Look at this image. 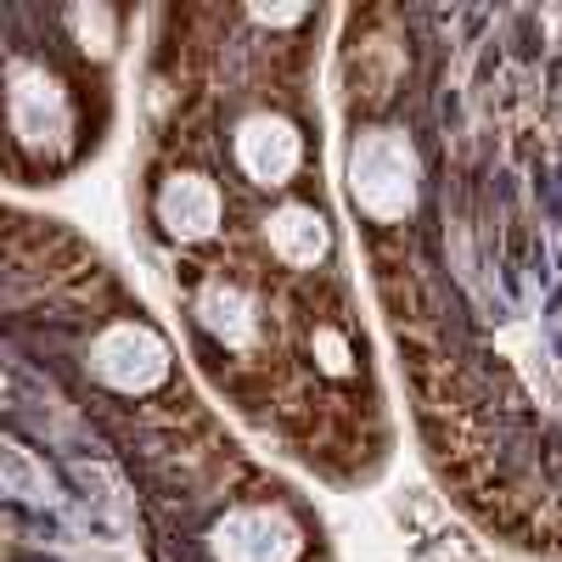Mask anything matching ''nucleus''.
<instances>
[{"label": "nucleus", "mask_w": 562, "mask_h": 562, "mask_svg": "<svg viewBox=\"0 0 562 562\" xmlns=\"http://www.w3.org/2000/svg\"><path fill=\"white\" fill-rule=\"evenodd\" d=\"M158 220H164L169 237H180V243L209 237V231L220 225V192H214V180H203V175H175V180H164Z\"/></svg>", "instance_id": "nucleus-6"}, {"label": "nucleus", "mask_w": 562, "mask_h": 562, "mask_svg": "<svg viewBox=\"0 0 562 562\" xmlns=\"http://www.w3.org/2000/svg\"><path fill=\"white\" fill-rule=\"evenodd\" d=\"M349 198L366 220L400 225L416 209V147L400 130H366L349 147Z\"/></svg>", "instance_id": "nucleus-1"}, {"label": "nucleus", "mask_w": 562, "mask_h": 562, "mask_svg": "<svg viewBox=\"0 0 562 562\" xmlns=\"http://www.w3.org/2000/svg\"><path fill=\"white\" fill-rule=\"evenodd\" d=\"M214 557L220 562H293L299 529H293L288 512H276V506H243L214 529Z\"/></svg>", "instance_id": "nucleus-3"}, {"label": "nucleus", "mask_w": 562, "mask_h": 562, "mask_svg": "<svg viewBox=\"0 0 562 562\" xmlns=\"http://www.w3.org/2000/svg\"><path fill=\"white\" fill-rule=\"evenodd\" d=\"M7 108H12V130L23 135V140H34V147H45V140H57L68 135V97L57 90V79L45 74V68H12V97H7Z\"/></svg>", "instance_id": "nucleus-4"}, {"label": "nucleus", "mask_w": 562, "mask_h": 562, "mask_svg": "<svg viewBox=\"0 0 562 562\" xmlns=\"http://www.w3.org/2000/svg\"><path fill=\"white\" fill-rule=\"evenodd\" d=\"M326 248H333V237H326V220L304 203H288V209H276L270 214V254L281 265H293V270H310L326 259Z\"/></svg>", "instance_id": "nucleus-7"}, {"label": "nucleus", "mask_w": 562, "mask_h": 562, "mask_svg": "<svg viewBox=\"0 0 562 562\" xmlns=\"http://www.w3.org/2000/svg\"><path fill=\"white\" fill-rule=\"evenodd\" d=\"M198 315H203L209 333H220L231 349H243L254 338V304H248L243 288H231V281H209L203 299H198Z\"/></svg>", "instance_id": "nucleus-8"}, {"label": "nucleus", "mask_w": 562, "mask_h": 562, "mask_svg": "<svg viewBox=\"0 0 562 562\" xmlns=\"http://www.w3.org/2000/svg\"><path fill=\"white\" fill-rule=\"evenodd\" d=\"M90 371L119 394H147L169 378V344L140 321H119L90 344Z\"/></svg>", "instance_id": "nucleus-2"}, {"label": "nucleus", "mask_w": 562, "mask_h": 562, "mask_svg": "<svg viewBox=\"0 0 562 562\" xmlns=\"http://www.w3.org/2000/svg\"><path fill=\"white\" fill-rule=\"evenodd\" d=\"M74 29L85 40V52H113V18L102 7H79L74 12Z\"/></svg>", "instance_id": "nucleus-9"}, {"label": "nucleus", "mask_w": 562, "mask_h": 562, "mask_svg": "<svg viewBox=\"0 0 562 562\" xmlns=\"http://www.w3.org/2000/svg\"><path fill=\"white\" fill-rule=\"evenodd\" d=\"M315 349L326 355V360H321L326 371H338V378H344V371H349V344H344L338 333H315Z\"/></svg>", "instance_id": "nucleus-10"}, {"label": "nucleus", "mask_w": 562, "mask_h": 562, "mask_svg": "<svg viewBox=\"0 0 562 562\" xmlns=\"http://www.w3.org/2000/svg\"><path fill=\"white\" fill-rule=\"evenodd\" d=\"M299 158H304V147H299V130L288 119H276V113L243 119V130H237V164L248 169V180L281 186L299 169Z\"/></svg>", "instance_id": "nucleus-5"}]
</instances>
